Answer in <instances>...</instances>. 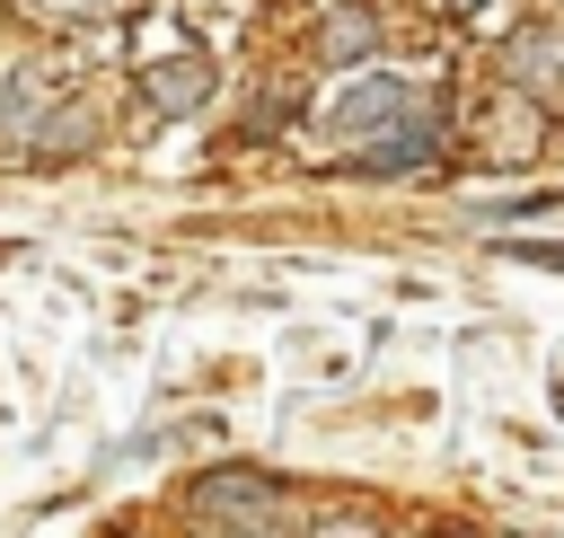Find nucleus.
Listing matches in <instances>:
<instances>
[{
  "mask_svg": "<svg viewBox=\"0 0 564 538\" xmlns=\"http://www.w3.org/2000/svg\"><path fill=\"white\" fill-rule=\"evenodd\" d=\"M185 503H194L203 529H247V538L291 529V503H282V485H273L264 467H203V476L185 485Z\"/></svg>",
  "mask_w": 564,
  "mask_h": 538,
  "instance_id": "obj_1",
  "label": "nucleus"
},
{
  "mask_svg": "<svg viewBox=\"0 0 564 538\" xmlns=\"http://www.w3.org/2000/svg\"><path fill=\"white\" fill-rule=\"evenodd\" d=\"M370 53H379V18H370L361 0H335L326 26H317V62H326V71H352V62H370Z\"/></svg>",
  "mask_w": 564,
  "mask_h": 538,
  "instance_id": "obj_5",
  "label": "nucleus"
},
{
  "mask_svg": "<svg viewBox=\"0 0 564 538\" xmlns=\"http://www.w3.org/2000/svg\"><path fill=\"white\" fill-rule=\"evenodd\" d=\"M26 26H53V35H70V26H97L106 18V0H9Z\"/></svg>",
  "mask_w": 564,
  "mask_h": 538,
  "instance_id": "obj_7",
  "label": "nucleus"
},
{
  "mask_svg": "<svg viewBox=\"0 0 564 538\" xmlns=\"http://www.w3.org/2000/svg\"><path fill=\"white\" fill-rule=\"evenodd\" d=\"M520 256H529V265H564V247H520Z\"/></svg>",
  "mask_w": 564,
  "mask_h": 538,
  "instance_id": "obj_8",
  "label": "nucleus"
},
{
  "mask_svg": "<svg viewBox=\"0 0 564 538\" xmlns=\"http://www.w3.org/2000/svg\"><path fill=\"white\" fill-rule=\"evenodd\" d=\"M432 150H441V123H432V115H423V123H414V115H397L388 132L352 141V176H405V168H423Z\"/></svg>",
  "mask_w": 564,
  "mask_h": 538,
  "instance_id": "obj_4",
  "label": "nucleus"
},
{
  "mask_svg": "<svg viewBox=\"0 0 564 538\" xmlns=\"http://www.w3.org/2000/svg\"><path fill=\"white\" fill-rule=\"evenodd\" d=\"M414 79L405 71H361V79H344V97L326 106V132L335 141H370V132H388L397 115H414Z\"/></svg>",
  "mask_w": 564,
  "mask_h": 538,
  "instance_id": "obj_2",
  "label": "nucleus"
},
{
  "mask_svg": "<svg viewBox=\"0 0 564 538\" xmlns=\"http://www.w3.org/2000/svg\"><path fill=\"white\" fill-rule=\"evenodd\" d=\"M449 9H458V18H476V9H485V0H449Z\"/></svg>",
  "mask_w": 564,
  "mask_h": 538,
  "instance_id": "obj_9",
  "label": "nucleus"
},
{
  "mask_svg": "<svg viewBox=\"0 0 564 538\" xmlns=\"http://www.w3.org/2000/svg\"><path fill=\"white\" fill-rule=\"evenodd\" d=\"M502 71L538 97V88H555L564 79V26H520L511 44H502Z\"/></svg>",
  "mask_w": 564,
  "mask_h": 538,
  "instance_id": "obj_6",
  "label": "nucleus"
},
{
  "mask_svg": "<svg viewBox=\"0 0 564 538\" xmlns=\"http://www.w3.org/2000/svg\"><path fill=\"white\" fill-rule=\"evenodd\" d=\"M212 88H220L212 53H167V62H150V71H141V106H150L159 123H185L194 106H212Z\"/></svg>",
  "mask_w": 564,
  "mask_h": 538,
  "instance_id": "obj_3",
  "label": "nucleus"
}]
</instances>
